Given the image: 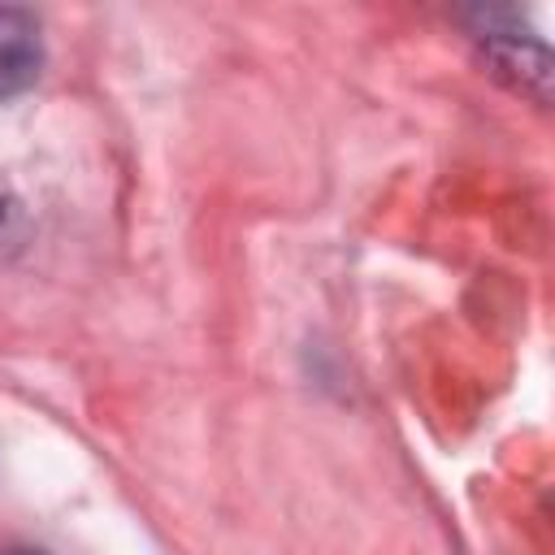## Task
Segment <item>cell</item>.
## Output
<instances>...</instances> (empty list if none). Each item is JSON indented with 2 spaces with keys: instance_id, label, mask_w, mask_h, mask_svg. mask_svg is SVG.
<instances>
[{
  "instance_id": "6da1fadb",
  "label": "cell",
  "mask_w": 555,
  "mask_h": 555,
  "mask_svg": "<svg viewBox=\"0 0 555 555\" xmlns=\"http://www.w3.org/2000/svg\"><path fill=\"white\" fill-rule=\"evenodd\" d=\"M43 65V39L39 22L22 9L0 4V95H13L39 78Z\"/></svg>"
},
{
  "instance_id": "7a4b0ae2",
  "label": "cell",
  "mask_w": 555,
  "mask_h": 555,
  "mask_svg": "<svg viewBox=\"0 0 555 555\" xmlns=\"http://www.w3.org/2000/svg\"><path fill=\"white\" fill-rule=\"evenodd\" d=\"M17 221H22V212H17V199H9V195L0 191V247L17 238Z\"/></svg>"
},
{
  "instance_id": "3957f363",
  "label": "cell",
  "mask_w": 555,
  "mask_h": 555,
  "mask_svg": "<svg viewBox=\"0 0 555 555\" xmlns=\"http://www.w3.org/2000/svg\"><path fill=\"white\" fill-rule=\"evenodd\" d=\"M4 555H43V551H30V546H13V551H4Z\"/></svg>"
}]
</instances>
